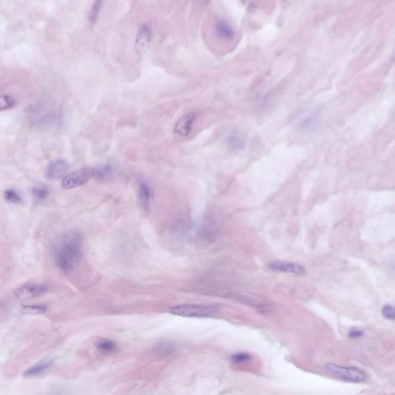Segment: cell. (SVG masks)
Segmentation results:
<instances>
[{
	"label": "cell",
	"mask_w": 395,
	"mask_h": 395,
	"mask_svg": "<svg viewBox=\"0 0 395 395\" xmlns=\"http://www.w3.org/2000/svg\"><path fill=\"white\" fill-rule=\"evenodd\" d=\"M83 242L77 233L63 236L53 247V257L59 269L63 272H70L75 268L82 255Z\"/></svg>",
	"instance_id": "6da1fadb"
},
{
	"label": "cell",
	"mask_w": 395,
	"mask_h": 395,
	"mask_svg": "<svg viewBox=\"0 0 395 395\" xmlns=\"http://www.w3.org/2000/svg\"><path fill=\"white\" fill-rule=\"evenodd\" d=\"M325 369L332 376L338 378L343 381L362 384L367 380L366 373L358 367H344L336 363H327Z\"/></svg>",
	"instance_id": "7a4b0ae2"
},
{
	"label": "cell",
	"mask_w": 395,
	"mask_h": 395,
	"mask_svg": "<svg viewBox=\"0 0 395 395\" xmlns=\"http://www.w3.org/2000/svg\"><path fill=\"white\" fill-rule=\"evenodd\" d=\"M217 310L213 305L205 304H179L170 308L171 314L176 316L189 318H205L212 316Z\"/></svg>",
	"instance_id": "3957f363"
},
{
	"label": "cell",
	"mask_w": 395,
	"mask_h": 395,
	"mask_svg": "<svg viewBox=\"0 0 395 395\" xmlns=\"http://www.w3.org/2000/svg\"><path fill=\"white\" fill-rule=\"evenodd\" d=\"M95 169L83 168L74 171L65 177L61 182L63 189H72L83 186L92 178H95Z\"/></svg>",
	"instance_id": "277c9868"
},
{
	"label": "cell",
	"mask_w": 395,
	"mask_h": 395,
	"mask_svg": "<svg viewBox=\"0 0 395 395\" xmlns=\"http://www.w3.org/2000/svg\"><path fill=\"white\" fill-rule=\"evenodd\" d=\"M69 167L68 163L66 162L63 159H57L52 162L49 163L48 166L47 167L45 172L46 178L49 180L61 179L63 178L67 175V172H68Z\"/></svg>",
	"instance_id": "5b68a950"
},
{
	"label": "cell",
	"mask_w": 395,
	"mask_h": 395,
	"mask_svg": "<svg viewBox=\"0 0 395 395\" xmlns=\"http://www.w3.org/2000/svg\"><path fill=\"white\" fill-rule=\"evenodd\" d=\"M152 39V29L148 23L141 26L135 40V49L138 53H143L148 49Z\"/></svg>",
	"instance_id": "8992f818"
},
{
	"label": "cell",
	"mask_w": 395,
	"mask_h": 395,
	"mask_svg": "<svg viewBox=\"0 0 395 395\" xmlns=\"http://www.w3.org/2000/svg\"><path fill=\"white\" fill-rule=\"evenodd\" d=\"M48 287L40 284H32L21 286L15 291V295L21 300H30L47 293Z\"/></svg>",
	"instance_id": "52a82bcc"
},
{
	"label": "cell",
	"mask_w": 395,
	"mask_h": 395,
	"mask_svg": "<svg viewBox=\"0 0 395 395\" xmlns=\"http://www.w3.org/2000/svg\"><path fill=\"white\" fill-rule=\"evenodd\" d=\"M269 269L271 270L278 271V272H289L293 274L302 276L306 273L305 269L301 265L297 264L291 262L273 261L271 262L268 266Z\"/></svg>",
	"instance_id": "ba28073f"
},
{
	"label": "cell",
	"mask_w": 395,
	"mask_h": 395,
	"mask_svg": "<svg viewBox=\"0 0 395 395\" xmlns=\"http://www.w3.org/2000/svg\"><path fill=\"white\" fill-rule=\"evenodd\" d=\"M195 119V114L194 113H187L181 117L176 123L174 134L180 137H187L191 132Z\"/></svg>",
	"instance_id": "9c48e42d"
},
{
	"label": "cell",
	"mask_w": 395,
	"mask_h": 395,
	"mask_svg": "<svg viewBox=\"0 0 395 395\" xmlns=\"http://www.w3.org/2000/svg\"><path fill=\"white\" fill-rule=\"evenodd\" d=\"M138 198L141 206L144 211H148L151 207V203L153 200L154 190L148 182H141L138 189Z\"/></svg>",
	"instance_id": "30bf717a"
},
{
	"label": "cell",
	"mask_w": 395,
	"mask_h": 395,
	"mask_svg": "<svg viewBox=\"0 0 395 395\" xmlns=\"http://www.w3.org/2000/svg\"><path fill=\"white\" fill-rule=\"evenodd\" d=\"M227 146L233 151H239L246 148V140L244 135L238 131H231L225 138Z\"/></svg>",
	"instance_id": "8fae6325"
},
{
	"label": "cell",
	"mask_w": 395,
	"mask_h": 395,
	"mask_svg": "<svg viewBox=\"0 0 395 395\" xmlns=\"http://www.w3.org/2000/svg\"><path fill=\"white\" fill-rule=\"evenodd\" d=\"M178 350V346L175 343L171 340H161L155 346V352L161 358H169L175 354Z\"/></svg>",
	"instance_id": "7c38bea8"
},
{
	"label": "cell",
	"mask_w": 395,
	"mask_h": 395,
	"mask_svg": "<svg viewBox=\"0 0 395 395\" xmlns=\"http://www.w3.org/2000/svg\"><path fill=\"white\" fill-rule=\"evenodd\" d=\"M53 361L52 360H45L42 361L39 363H36L34 366H32L31 368L27 369V371L23 373V375L27 378L38 376L41 375L42 373L45 372L49 369L53 367Z\"/></svg>",
	"instance_id": "4fadbf2b"
},
{
	"label": "cell",
	"mask_w": 395,
	"mask_h": 395,
	"mask_svg": "<svg viewBox=\"0 0 395 395\" xmlns=\"http://www.w3.org/2000/svg\"><path fill=\"white\" fill-rule=\"evenodd\" d=\"M216 32L217 36L225 40H232L235 36L234 31L230 24L225 20L218 21L216 24Z\"/></svg>",
	"instance_id": "5bb4252c"
},
{
	"label": "cell",
	"mask_w": 395,
	"mask_h": 395,
	"mask_svg": "<svg viewBox=\"0 0 395 395\" xmlns=\"http://www.w3.org/2000/svg\"><path fill=\"white\" fill-rule=\"evenodd\" d=\"M316 116L312 112H306L299 118L298 127L301 131H310L316 125Z\"/></svg>",
	"instance_id": "9a60e30c"
},
{
	"label": "cell",
	"mask_w": 395,
	"mask_h": 395,
	"mask_svg": "<svg viewBox=\"0 0 395 395\" xmlns=\"http://www.w3.org/2000/svg\"><path fill=\"white\" fill-rule=\"evenodd\" d=\"M252 355L248 352H237L230 356V361L234 364H242L252 360Z\"/></svg>",
	"instance_id": "2e32d148"
},
{
	"label": "cell",
	"mask_w": 395,
	"mask_h": 395,
	"mask_svg": "<svg viewBox=\"0 0 395 395\" xmlns=\"http://www.w3.org/2000/svg\"><path fill=\"white\" fill-rule=\"evenodd\" d=\"M96 347L100 351L104 352V353H111V352L114 351L116 349L115 343L108 339L99 340L98 343L96 344Z\"/></svg>",
	"instance_id": "e0dca14e"
},
{
	"label": "cell",
	"mask_w": 395,
	"mask_h": 395,
	"mask_svg": "<svg viewBox=\"0 0 395 395\" xmlns=\"http://www.w3.org/2000/svg\"><path fill=\"white\" fill-rule=\"evenodd\" d=\"M32 195L37 200H45L49 195L47 188L44 185H37L32 189Z\"/></svg>",
	"instance_id": "ac0fdd59"
},
{
	"label": "cell",
	"mask_w": 395,
	"mask_h": 395,
	"mask_svg": "<svg viewBox=\"0 0 395 395\" xmlns=\"http://www.w3.org/2000/svg\"><path fill=\"white\" fill-rule=\"evenodd\" d=\"M113 174V170L111 167L103 166L99 169H95V178H98L100 180H107L111 178Z\"/></svg>",
	"instance_id": "d6986e66"
},
{
	"label": "cell",
	"mask_w": 395,
	"mask_h": 395,
	"mask_svg": "<svg viewBox=\"0 0 395 395\" xmlns=\"http://www.w3.org/2000/svg\"><path fill=\"white\" fill-rule=\"evenodd\" d=\"M4 198L9 203L18 204L22 202V197L14 189H7L4 193Z\"/></svg>",
	"instance_id": "ffe728a7"
},
{
	"label": "cell",
	"mask_w": 395,
	"mask_h": 395,
	"mask_svg": "<svg viewBox=\"0 0 395 395\" xmlns=\"http://www.w3.org/2000/svg\"><path fill=\"white\" fill-rule=\"evenodd\" d=\"M16 102L14 97L8 95H2L0 96V110H9L15 105Z\"/></svg>",
	"instance_id": "44dd1931"
},
{
	"label": "cell",
	"mask_w": 395,
	"mask_h": 395,
	"mask_svg": "<svg viewBox=\"0 0 395 395\" xmlns=\"http://www.w3.org/2000/svg\"><path fill=\"white\" fill-rule=\"evenodd\" d=\"M103 2L101 1H96L91 6L89 14V21L91 24H95L97 17H98L99 13L102 6Z\"/></svg>",
	"instance_id": "7402d4cb"
},
{
	"label": "cell",
	"mask_w": 395,
	"mask_h": 395,
	"mask_svg": "<svg viewBox=\"0 0 395 395\" xmlns=\"http://www.w3.org/2000/svg\"><path fill=\"white\" fill-rule=\"evenodd\" d=\"M382 316L388 320H395V306L392 304H386L381 310Z\"/></svg>",
	"instance_id": "603a6c76"
},
{
	"label": "cell",
	"mask_w": 395,
	"mask_h": 395,
	"mask_svg": "<svg viewBox=\"0 0 395 395\" xmlns=\"http://www.w3.org/2000/svg\"><path fill=\"white\" fill-rule=\"evenodd\" d=\"M46 308L41 306H25L24 311L28 314H38L45 312Z\"/></svg>",
	"instance_id": "cb8c5ba5"
},
{
	"label": "cell",
	"mask_w": 395,
	"mask_h": 395,
	"mask_svg": "<svg viewBox=\"0 0 395 395\" xmlns=\"http://www.w3.org/2000/svg\"><path fill=\"white\" fill-rule=\"evenodd\" d=\"M363 335V331L357 328H353L348 333V337L350 339H360Z\"/></svg>",
	"instance_id": "d4e9b609"
},
{
	"label": "cell",
	"mask_w": 395,
	"mask_h": 395,
	"mask_svg": "<svg viewBox=\"0 0 395 395\" xmlns=\"http://www.w3.org/2000/svg\"><path fill=\"white\" fill-rule=\"evenodd\" d=\"M51 395H65L63 393H61V392H55V393L52 394Z\"/></svg>",
	"instance_id": "484cf974"
}]
</instances>
